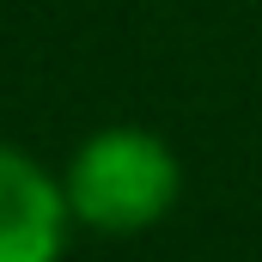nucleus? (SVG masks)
I'll list each match as a JSON object with an SVG mask.
<instances>
[{
    "label": "nucleus",
    "instance_id": "nucleus-1",
    "mask_svg": "<svg viewBox=\"0 0 262 262\" xmlns=\"http://www.w3.org/2000/svg\"><path fill=\"white\" fill-rule=\"evenodd\" d=\"M61 195L73 226L140 238L183 201V159L140 122H110L73 146V159L61 165Z\"/></svg>",
    "mask_w": 262,
    "mask_h": 262
},
{
    "label": "nucleus",
    "instance_id": "nucleus-2",
    "mask_svg": "<svg viewBox=\"0 0 262 262\" xmlns=\"http://www.w3.org/2000/svg\"><path fill=\"white\" fill-rule=\"evenodd\" d=\"M73 213L61 177L25 146L0 140V262H61Z\"/></svg>",
    "mask_w": 262,
    "mask_h": 262
}]
</instances>
